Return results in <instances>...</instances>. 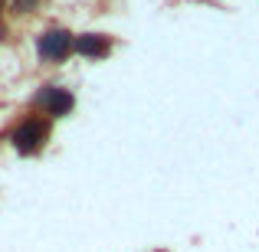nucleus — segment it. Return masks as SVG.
<instances>
[{
	"label": "nucleus",
	"mask_w": 259,
	"mask_h": 252,
	"mask_svg": "<svg viewBox=\"0 0 259 252\" xmlns=\"http://www.w3.org/2000/svg\"><path fill=\"white\" fill-rule=\"evenodd\" d=\"M50 125L53 121L46 115H26V118H20L10 131V147L20 158H36L46 147V141H50Z\"/></svg>",
	"instance_id": "nucleus-1"
},
{
	"label": "nucleus",
	"mask_w": 259,
	"mask_h": 252,
	"mask_svg": "<svg viewBox=\"0 0 259 252\" xmlns=\"http://www.w3.org/2000/svg\"><path fill=\"white\" fill-rule=\"evenodd\" d=\"M36 56L46 66H63L76 56V33H69L66 26H50L36 36Z\"/></svg>",
	"instance_id": "nucleus-2"
},
{
	"label": "nucleus",
	"mask_w": 259,
	"mask_h": 252,
	"mask_svg": "<svg viewBox=\"0 0 259 252\" xmlns=\"http://www.w3.org/2000/svg\"><path fill=\"white\" fill-rule=\"evenodd\" d=\"M33 108H39L50 121H56V118H66V115L76 112V95H72L66 85L46 82L36 95H33Z\"/></svg>",
	"instance_id": "nucleus-3"
},
{
	"label": "nucleus",
	"mask_w": 259,
	"mask_h": 252,
	"mask_svg": "<svg viewBox=\"0 0 259 252\" xmlns=\"http://www.w3.org/2000/svg\"><path fill=\"white\" fill-rule=\"evenodd\" d=\"M112 49H115V39L108 33H76V56L105 59Z\"/></svg>",
	"instance_id": "nucleus-4"
},
{
	"label": "nucleus",
	"mask_w": 259,
	"mask_h": 252,
	"mask_svg": "<svg viewBox=\"0 0 259 252\" xmlns=\"http://www.w3.org/2000/svg\"><path fill=\"white\" fill-rule=\"evenodd\" d=\"M39 4L43 0H10L13 13H33V10H39Z\"/></svg>",
	"instance_id": "nucleus-5"
},
{
	"label": "nucleus",
	"mask_w": 259,
	"mask_h": 252,
	"mask_svg": "<svg viewBox=\"0 0 259 252\" xmlns=\"http://www.w3.org/2000/svg\"><path fill=\"white\" fill-rule=\"evenodd\" d=\"M7 4H10V0H0V10H4V7H7Z\"/></svg>",
	"instance_id": "nucleus-6"
}]
</instances>
